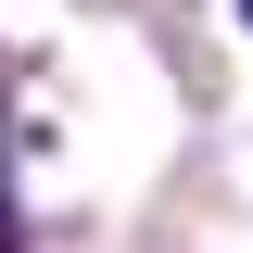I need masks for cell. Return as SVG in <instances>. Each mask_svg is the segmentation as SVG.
Here are the masks:
<instances>
[{
	"instance_id": "1",
	"label": "cell",
	"mask_w": 253,
	"mask_h": 253,
	"mask_svg": "<svg viewBox=\"0 0 253 253\" xmlns=\"http://www.w3.org/2000/svg\"><path fill=\"white\" fill-rule=\"evenodd\" d=\"M0 253H13V190H0Z\"/></svg>"
},
{
	"instance_id": "2",
	"label": "cell",
	"mask_w": 253,
	"mask_h": 253,
	"mask_svg": "<svg viewBox=\"0 0 253 253\" xmlns=\"http://www.w3.org/2000/svg\"><path fill=\"white\" fill-rule=\"evenodd\" d=\"M241 26H253V0H241Z\"/></svg>"
}]
</instances>
